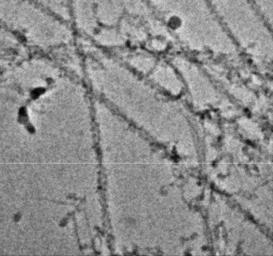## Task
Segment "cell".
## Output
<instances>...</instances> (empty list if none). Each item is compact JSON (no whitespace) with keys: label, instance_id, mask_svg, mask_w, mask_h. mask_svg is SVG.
Returning a JSON list of instances; mask_svg holds the SVG:
<instances>
[{"label":"cell","instance_id":"1","mask_svg":"<svg viewBox=\"0 0 273 256\" xmlns=\"http://www.w3.org/2000/svg\"><path fill=\"white\" fill-rule=\"evenodd\" d=\"M181 21L180 19L175 17L170 18L169 21V25L172 29L178 28L181 27Z\"/></svg>","mask_w":273,"mask_h":256}]
</instances>
